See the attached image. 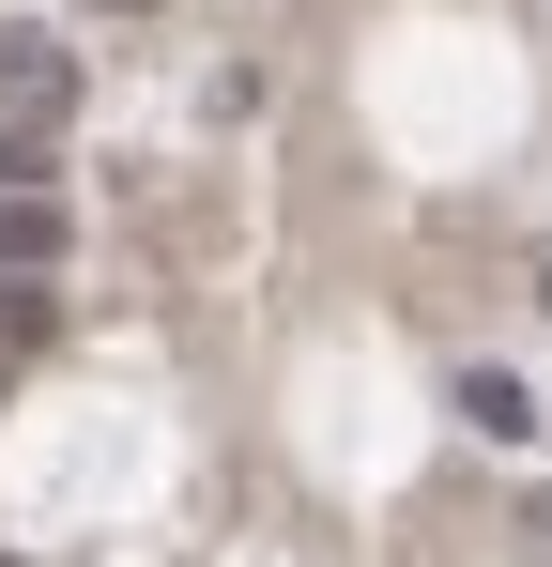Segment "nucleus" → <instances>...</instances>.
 Here are the masks:
<instances>
[{
	"instance_id": "5",
	"label": "nucleus",
	"mask_w": 552,
	"mask_h": 567,
	"mask_svg": "<svg viewBox=\"0 0 552 567\" xmlns=\"http://www.w3.org/2000/svg\"><path fill=\"white\" fill-rule=\"evenodd\" d=\"M92 16H139V0H92Z\"/></svg>"
},
{
	"instance_id": "3",
	"label": "nucleus",
	"mask_w": 552,
	"mask_h": 567,
	"mask_svg": "<svg viewBox=\"0 0 552 567\" xmlns=\"http://www.w3.org/2000/svg\"><path fill=\"white\" fill-rule=\"evenodd\" d=\"M460 430H476V445H522V430H538V399H522L507 369H460Z\"/></svg>"
},
{
	"instance_id": "4",
	"label": "nucleus",
	"mask_w": 552,
	"mask_h": 567,
	"mask_svg": "<svg viewBox=\"0 0 552 567\" xmlns=\"http://www.w3.org/2000/svg\"><path fill=\"white\" fill-rule=\"evenodd\" d=\"M47 338V277H0V353H31Z\"/></svg>"
},
{
	"instance_id": "2",
	"label": "nucleus",
	"mask_w": 552,
	"mask_h": 567,
	"mask_svg": "<svg viewBox=\"0 0 552 567\" xmlns=\"http://www.w3.org/2000/svg\"><path fill=\"white\" fill-rule=\"evenodd\" d=\"M62 107H78V47H31V31H0V123H31V138H47Z\"/></svg>"
},
{
	"instance_id": "1",
	"label": "nucleus",
	"mask_w": 552,
	"mask_h": 567,
	"mask_svg": "<svg viewBox=\"0 0 552 567\" xmlns=\"http://www.w3.org/2000/svg\"><path fill=\"white\" fill-rule=\"evenodd\" d=\"M62 261H78L62 185H0V277H62Z\"/></svg>"
}]
</instances>
